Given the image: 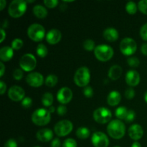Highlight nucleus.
Wrapping results in <instances>:
<instances>
[{
    "label": "nucleus",
    "instance_id": "f257e3e1",
    "mask_svg": "<svg viewBox=\"0 0 147 147\" xmlns=\"http://www.w3.org/2000/svg\"><path fill=\"white\" fill-rule=\"evenodd\" d=\"M109 136L114 139H121L124 136L126 132L125 124L119 119L111 121L107 126Z\"/></svg>",
    "mask_w": 147,
    "mask_h": 147
},
{
    "label": "nucleus",
    "instance_id": "f03ea898",
    "mask_svg": "<svg viewBox=\"0 0 147 147\" xmlns=\"http://www.w3.org/2000/svg\"><path fill=\"white\" fill-rule=\"evenodd\" d=\"M51 113L47 109H37L32 115V121L37 126H45L51 119Z\"/></svg>",
    "mask_w": 147,
    "mask_h": 147
},
{
    "label": "nucleus",
    "instance_id": "7ed1b4c3",
    "mask_svg": "<svg viewBox=\"0 0 147 147\" xmlns=\"http://www.w3.org/2000/svg\"><path fill=\"white\" fill-rule=\"evenodd\" d=\"M90 80V73L87 67H80L76 70L74 76V82L79 87H86Z\"/></svg>",
    "mask_w": 147,
    "mask_h": 147
},
{
    "label": "nucleus",
    "instance_id": "20e7f679",
    "mask_svg": "<svg viewBox=\"0 0 147 147\" xmlns=\"http://www.w3.org/2000/svg\"><path fill=\"white\" fill-rule=\"evenodd\" d=\"M27 10V1L24 0H14L10 3L8 12L13 18H19L25 13Z\"/></svg>",
    "mask_w": 147,
    "mask_h": 147
},
{
    "label": "nucleus",
    "instance_id": "39448f33",
    "mask_svg": "<svg viewBox=\"0 0 147 147\" xmlns=\"http://www.w3.org/2000/svg\"><path fill=\"white\" fill-rule=\"evenodd\" d=\"M113 50L108 45L102 44L96 46L94 50V55L96 58L102 62L111 60L113 56Z\"/></svg>",
    "mask_w": 147,
    "mask_h": 147
},
{
    "label": "nucleus",
    "instance_id": "423d86ee",
    "mask_svg": "<svg viewBox=\"0 0 147 147\" xmlns=\"http://www.w3.org/2000/svg\"><path fill=\"white\" fill-rule=\"evenodd\" d=\"M27 35L32 41L40 42L45 36V30L40 24H32L27 29Z\"/></svg>",
    "mask_w": 147,
    "mask_h": 147
},
{
    "label": "nucleus",
    "instance_id": "0eeeda50",
    "mask_svg": "<svg viewBox=\"0 0 147 147\" xmlns=\"http://www.w3.org/2000/svg\"><path fill=\"white\" fill-rule=\"evenodd\" d=\"M137 45L134 39L125 37L120 43V50L124 55L130 56L136 53Z\"/></svg>",
    "mask_w": 147,
    "mask_h": 147
},
{
    "label": "nucleus",
    "instance_id": "6e6552de",
    "mask_svg": "<svg viewBox=\"0 0 147 147\" xmlns=\"http://www.w3.org/2000/svg\"><path fill=\"white\" fill-rule=\"evenodd\" d=\"M111 117V111L106 107L98 108L93 112V119L97 123L100 124H104L109 122Z\"/></svg>",
    "mask_w": 147,
    "mask_h": 147
},
{
    "label": "nucleus",
    "instance_id": "1a4fd4ad",
    "mask_svg": "<svg viewBox=\"0 0 147 147\" xmlns=\"http://www.w3.org/2000/svg\"><path fill=\"white\" fill-rule=\"evenodd\" d=\"M37 65V60L32 54L24 55L20 60V66L25 72L32 71Z\"/></svg>",
    "mask_w": 147,
    "mask_h": 147
},
{
    "label": "nucleus",
    "instance_id": "9d476101",
    "mask_svg": "<svg viewBox=\"0 0 147 147\" xmlns=\"http://www.w3.org/2000/svg\"><path fill=\"white\" fill-rule=\"evenodd\" d=\"M73 125L68 120H62L57 122L54 127V131L58 136H65L71 133Z\"/></svg>",
    "mask_w": 147,
    "mask_h": 147
},
{
    "label": "nucleus",
    "instance_id": "9b49d317",
    "mask_svg": "<svg viewBox=\"0 0 147 147\" xmlns=\"http://www.w3.org/2000/svg\"><path fill=\"white\" fill-rule=\"evenodd\" d=\"M91 142L95 147H108L109 145V138L101 131H96L93 134Z\"/></svg>",
    "mask_w": 147,
    "mask_h": 147
},
{
    "label": "nucleus",
    "instance_id": "f8f14e48",
    "mask_svg": "<svg viewBox=\"0 0 147 147\" xmlns=\"http://www.w3.org/2000/svg\"><path fill=\"white\" fill-rule=\"evenodd\" d=\"M27 84L33 88H38L42 86L44 83V77L38 72H33L27 75L26 78Z\"/></svg>",
    "mask_w": 147,
    "mask_h": 147
},
{
    "label": "nucleus",
    "instance_id": "ddd939ff",
    "mask_svg": "<svg viewBox=\"0 0 147 147\" xmlns=\"http://www.w3.org/2000/svg\"><path fill=\"white\" fill-rule=\"evenodd\" d=\"M25 92L24 90L18 86H13L9 89L8 96L14 101H20L24 98Z\"/></svg>",
    "mask_w": 147,
    "mask_h": 147
},
{
    "label": "nucleus",
    "instance_id": "4468645a",
    "mask_svg": "<svg viewBox=\"0 0 147 147\" xmlns=\"http://www.w3.org/2000/svg\"><path fill=\"white\" fill-rule=\"evenodd\" d=\"M73 98V92L67 87H63L58 90L57 93V99L62 105L68 103Z\"/></svg>",
    "mask_w": 147,
    "mask_h": 147
},
{
    "label": "nucleus",
    "instance_id": "2eb2a0df",
    "mask_svg": "<svg viewBox=\"0 0 147 147\" xmlns=\"http://www.w3.org/2000/svg\"><path fill=\"white\" fill-rule=\"evenodd\" d=\"M125 79H126V83L129 86L134 87L138 86L140 82V75L136 70H131L127 72Z\"/></svg>",
    "mask_w": 147,
    "mask_h": 147
},
{
    "label": "nucleus",
    "instance_id": "dca6fc26",
    "mask_svg": "<svg viewBox=\"0 0 147 147\" xmlns=\"http://www.w3.org/2000/svg\"><path fill=\"white\" fill-rule=\"evenodd\" d=\"M129 136L134 141H138L142 138L144 135V129L139 124H133L129 127L128 131Z\"/></svg>",
    "mask_w": 147,
    "mask_h": 147
},
{
    "label": "nucleus",
    "instance_id": "f3484780",
    "mask_svg": "<svg viewBox=\"0 0 147 147\" xmlns=\"http://www.w3.org/2000/svg\"><path fill=\"white\" fill-rule=\"evenodd\" d=\"M61 38V32L57 29H52L46 34V40L50 45L57 44L60 41Z\"/></svg>",
    "mask_w": 147,
    "mask_h": 147
},
{
    "label": "nucleus",
    "instance_id": "a211bd4d",
    "mask_svg": "<svg viewBox=\"0 0 147 147\" xmlns=\"http://www.w3.org/2000/svg\"><path fill=\"white\" fill-rule=\"evenodd\" d=\"M37 139L42 142H48L53 138V132L50 129H42L37 132Z\"/></svg>",
    "mask_w": 147,
    "mask_h": 147
},
{
    "label": "nucleus",
    "instance_id": "6ab92c4d",
    "mask_svg": "<svg viewBox=\"0 0 147 147\" xmlns=\"http://www.w3.org/2000/svg\"><path fill=\"white\" fill-rule=\"evenodd\" d=\"M103 36L108 42H115L119 39V34L117 30L113 27H108L103 31Z\"/></svg>",
    "mask_w": 147,
    "mask_h": 147
},
{
    "label": "nucleus",
    "instance_id": "aec40b11",
    "mask_svg": "<svg viewBox=\"0 0 147 147\" xmlns=\"http://www.w3.org/2000/svg\"><path fill=\"white\" fill-rule=\"evenodd\" d=\"M121 100V93L117 90H112L108 95L107 102L111 106H116L119 105Z\"/></svg>",
    "mask_w": 147,
    "mask_h": 147
},
{
    "label": "nucleus",
    "instance_id": "412c9836",
    "mask_svg": "<svg viewBox=\"0 0 147 147\" xmlns=\"http://www.w3.org/2000/svg\"><path fill=\"white\" fill-rule=\"evenodd\" d=\"M14 55V50L9 46H4L0 50V59L1 61L7 62L11 60Z\"/></svg>",
    "mask_w": 147,
    "mask_h": 147
},
{
    "label": "nucleus",
    "instance_id": "4be33fe9",
    "mask_svg": "<svg viewBox=\"0 0 147 147\" xmlns=\"http://www.w3.org/2000/svg\"><path fill=\"white\" fill-rule=\"evenodd\" d=\"M122 74V68L121 66L117 65H114L111 66V68L109 70V77L111 80H116L121 77Z\"/></svg>",
    "mask_w": 147,
    "mask_h": 147
},
{
    "label": "nucleus",
    "instance_id": "5701e85b",
    "mask_svg": "<svg viewBox=\"0 0 147 147\" xmlns=\"http://www.w3.org/2000/svg\"><path fill=\"white\" fill-rule=\"evenodd\" d=\"M33 13L39 19H44L47 16V9L41 4H37L33 7Z\"/></svg>",
    "mask_w": 147,
    "mask_h": 147
},
{
    "label": "nucleus",
    "instance_id": "b1692460",
    "mask_svg": "<svg viewBox=\"0 0 147 147\" xmlns=\"http://www.w3.org/2000/svg\"><path fill=\"white\" fill-rule=\"evenodd\" d=\"M90 131L88 128L80 127L76 131V136L80 139H86L90 136Z\"/></svg>",
    "mask_w": 147,
    "mask_h": 147
},
{
    "label": "nucleus",
    "instance_id": "393cba45",
    "mask_svg": "<svg viewBox=\"0 0 147 147\" xmlns=\"http://www.w3.org/2000/svg\"><path fill=\"white\" fill-rule=\"evenodd\" d=\"M42 103L45 107H50L53 103V96L50 93H45L42 96Z\"/></svg>",
    "mask_w": 147,
    "mask_h": 147
},
{
    "label": "nucleus",
    "instance_id": "a878e982",
    "mask_svg": "<svg viewBox=\"0 0 147 147\" xmlns=\"http://www.w3.org/2000/svg\"><path fill=\"white\" fill-rule=\"evenodd\" d=\"M129 111L127 110L126 107L124 106H120L118 109H116V111H115V115L116 117L120 120H123V119H126V116H127Z\"/></svg>",
    "mask_w": 147,
    "mask_h": 147
},
{
    "label": "nucleus",
    "instance_id": "bb28decb",
    "mask_svg": "<svg viewBox=\"0 0 147 147\" xmlns=\"http://www.w3.org/2000/svg\"><path fill=\"white\" fill-rule=\"evenodd\" d=\"M45 82L46 86L50 88H53L57 85L58 82V78L54 74H50L47 76Z\"/></svg>",
    "mask_w": 147,
    "mask_h": 147
},
{
    "label": "nucleus",
    "instance_id": "cd10ccee",
    "mask_svg": "<svg viewBox=\"0 0 147 147\" xmlns=\"http://www.w3.org/2000/svg\"><path fill=\"white\" fill-rule=\"evenodd\" d=\"M36 53L37 55L40 57H45V56H47V53H48V50H47V47L44 44H39L37 45V49H36Z\"/></svg>",
    "mask_w": 147,
    "mask_h": 147
},
{
    "label": "nucleus",
    "instance_id": "c85d7f7f",
    "mask_svg": "<svg viewBox=\"0 0 147 147\" xmlns=\"http://www.w3.org/2000/svg\"><path fill=\"white\" fill-rule=\"evenodd\" d=\"M138 9V6L134 1H129L126 4V10L129 14H136Z\"/></svg>",
    "mask_w": 147,
    "mask_h": 147
},
{
    "label": "nucleus",
    "instance_id": "c756f323",
    "mask_svg": "<svg viewBox=\"0 0 147 147\" xmlns=\"http://www.w3.org/2000/svg\"><path fill=\"white\" fill-rule=\"evenodd\" d=\"M83 47L87 51H92V50H95L96 45H95L94 41L93 40H90V39L85 40V42H83Z\"/></svg>",
    "mask_w": 147,
    "mask_h": 147
},
{
    "label": "nucleus",
    "instance_id": "7c9ffc66",
    "mask_svg": "<svg viewBox=\"0 0 147 147\" xmlns=\"http://www.w3.org/2000/svg\"><path fill=\"white\" fill-rule=\"evenodd\" d=\"M23 45L24 43H23L22 40L20 38H15L11 42V48L16 50H20L23 47Z\"/></svg>",
    "mask_w": 147,
    "mask_h": 147
},
{
    "label": "nucleus",
    "instance_id": "2f4dec72",
    "mask_svg": "<svg viewBox=\"0 0 147 147\" xmlns=\"http://www.w3.org/2000/svg\"><path fill=\"white\" fill-rule=\"evenodd\" d=\"M127 63L130 67H136L140 64V61L136 57H130L127 59Z\"/></svg>",
    "mask_w": 147,
    "mask_h": 147
},
{
    "label": "nucleus",
    "instance_id": "473e14b6",
    "mask_svg": "<svg viewBox=\"0 0 147 147\" xmlns=\"http://www.w3.org/2000/svg\"><path fill=\"white\" fill-rule=\"evenodd\" d=\"M138 8L141 12L147 15V0H142L139 1L138 4Z\"/></svg>",
    "mask_w": 147,
    "mask_h": 147
},
{
    "label": "nucleus",
    "instance_id": "72a5a7b5",
    "mask_svg": "<svg viewBox=\"0 0 147 147\" xmlns=\"http://www.w3.org/2000/svg\"><path fill=\"white\" fill-rule=\"evenodd\" d=\"M63 147H77V142L75 139L68 138L64 141Z\"/></svg>",
    "mask_w": 147,
    "mask_h": 147
},
{
    "label": "nucleus",
    "instance_id": "f704fd0d",
    "mask_svg": "<svg viewBox=\"0 0 147 147\" xmlns=\"http://www.w3.org/2000/svg\"><path fill=\"white\" fill-rule=\"evenodd\" d=\"M32 104V100L30 97H25L22 100V106L24 109H28L31 107Z\"/></svg>",
    "mask_w": 147,
    "mask_h": 147
},
{
    "label": "nucleus",
    "instance_id": "c9c22d12",
    "mask_svg": "<svg viewBox=\"0 0 147 147\" xmlns=\"http://www.w3.org/2000/svg\"><path fill=\"white\" fill-rule=\"evenodd\" d=\"M13 77L15 80H21L23 78V71L20 68H17L13 72Z\"/></svg>",
    "mask_w": 147,
    "mask_h": 147
},
{
    "label": "nucleus",
    "instance_id": "e433bc0d",
    "mask_svg": "<svg viewBox=\"0 0 147 147\" xmlns=\"http://www.w3.org/2000/svg\"><path fill=\"white\" fill-rule=\"evenodd\" d=\"M125 97L129 100H131L135 96V90L132 88H129L125 90Z\"/></svg>",
    "mask_w": 147,
    "mask_h": 147
},
{
    "label": "nucleus",
    "instance_id": "4c0bfd02",
    "mask_svg": "<svg viewBox=\"0 0 147 147\" xmlns=\"http://www.w3.org/2000/svg\"><path fill=\"white\" fill-rule=\"evenodd\" d=\"M44 4L48 8H55L58 4L57 0H45Z\"/></svg>",
    "mask_w": 147,
    "mask_h": 147
},
{
    "label": "nucleus",
    "instance_id": "58836bf2",
    "mask_svg": "<svg viewBox=\"0 0 147 147\" xmlns=\"http://www.w3.org/2000/svg\"><path fill=\"white\" fill-rule=\"evenodd\" d=\"M140 36L144 40L147 41V23L144 24L140 30Z\"/></svg>",
    "mask_w": 147,
    "mask_h": 147
},
{
    "label": "nucleus",
    "instance_id": "ea45409f",
    "mask_svg": "<svg viewBox=\"0 0 147 147\" xmlns=\"http://www.w3.org/2000/svg\"><path fill=\"white\" fill-rule=\"evenodd\" d=\"M83 94L87 98H91L93 95V90L90 86H86L84 88L83 90Z\"/></svg>",
    "mask_w": 147,
    "mask_h": 147
},
{
    "label": "nucleus",
    "instance_id": "a19ab883",
    "mask_svg": "<svg viewBox=\"0 0 147 147\" xmlns=\"http://www.w3.org/2000/svg\"><path fill=\"white\" fill-rule=\"evenodd\" d=\"M135 118H136V113H135V112L133 110H130L129 111V113H128V115L126 116L125 121L127 123H130V122H132L134 121Z\"/></svg>",
    "mask_w": 147,
    "mask_h": 147
},
{
    "label": "nucleus",
    "instance_id": "79ce46f5",
    "mask_svg": "<svg viewBox=\"0 0 147 147\" xmlns=\"http://www.w3.org/2000/svg\"><path fill=\"white\" fill-rule=\"evenodd\" d=\"M57 112L59 116H65L67 113V108L65 105H60L57 107Z\"/></svg>",
    "mask_w": 147,
    "mask_h": 147
},
{
    "label": "nucleus",
    "instance_id": "37998d69",
    "mask_svg": "<svg viewBox=\"0 0 147 147\" xmlns=\"http://www.w3.org/2000/svg\"><path fill=\"white\" fill-rule=\"evenodd\" d=\"M4 147H17V143L14 139H10L4 143Z\"/></svg>",
    "mask_w": 147,
    "mask_h": 147
},
{
    "label": "nucleus",
    "instance_id": "c03bdc74",
    "mask_svg": "<svg viewBox=\"0 0 147 147\" xmlns=\"http://www.w3.org/2000/svg\"><path fill=\"white\" fill-rule=\"evenodd\" d=\"M61 146V142L58 138H55L52 141L51 147H60Z\"/></svg>",
    "mask_w": 147,
    "mask_h": 147
},
{
    "label": "nucleus",
    "instance_id": "a18cd8bd",
    "mask_svg": "<svg viewBox=\"0 0 147 147\" xmlns=\"http://www.w3.org/2000/svg\"><path fill=\"white\" fill-rule=\"evenodd\" d=\"M6 89H7V85L4 81L1 80L0 81V94H4L6 91Z\"/></svg>",
    "mask_w": 147,
    "mask_h": 147
},
{
    "label": "nucleus",
    "instance_id": "49530a36",
    "mask_svg": "<svg viewBox=\"0 0 147 147\" xmlns=\"http://www.w3.org/2000/svg\"><path fill=\"white\" fill-rule=\"evenodd\" d=\"M141 52L144 55H147V43H144L141 47Z\"/></svg>",
    "mask_w": 147,
    "mask_h": 147
},
{
    "label": "nucleus",
    "instance_id": "de8ad7c7",
    "mask_svg": "<svg viewBox=\"0 0 147 147\" xmlns=\"http://www.w3.org/2000/svg\"><path fill=\"white\" fill-rule=\"evenodd\" d=\"M0 67H1V68H0V70H1V71H0V77L1 78L4 76V71H5V66H4V63L2 62L0 63Z\"/></svg>",
    "mask_w": 147,
    "mask_h": 147
},
{
    "label": "nucleus",
    "instance_id": "09e8293b",
    "mask_svg": "<svg viewBox=\"0 0 147 147\" xmlns=\"http://www.w3.org/2000/svg\"><path fill=\"white\" fill-rule=\"evenodd\" d=\"M1 40H0V42L1 43L3 41H4V39H5L6 37V32L3 28L1 29Z\"/></svg>",
    "mask_w": 147,
    "mask_h": 147
},
{
    "label": "nucleus",
    "instance_id": "8fccbe9b",
    "mask_svg": "<svg viewBox=\"0 0 147 147\" xmlns=\"http://www.w3.org/2000/svg\"><path fill=\"white\" fill-rule=\"evenodd\" d=\"M7 4V1L5 0H0V10L2 11Z\"/></svg>",
    "mask_w": 147,
    "mask_h": 147
},
{
    "label": "nucleus",
    "instance_id": "3c124183",
    "mask_svg": "<svg viewBox=\"0 0 147 147\" xmlns=\"http://www.w3.org/2000/svg\"><path fill=\"white\" fill-rule=\"evenodd\" d=\"M131 147H142V145H141V144L139 142H135L132 144Z\"/></svg>",
    "mask_w": 147,
    "mask_h": 147
},
{
    "label": "nucleus",
    "instance_id": "603ef678",
    "mask_svg": "<svg viewBox=\"0 0 147 147\" xmlns=\"http://www.w3.org/2000/svg\"><path fill=\"white\" fill-rule=\"evenodd\" d=\"M48 111H50V113H54L55 111V108L54 107V106H50V108H49Z\"/></svg>",
    "mask_w": 147,
    "mask_h": 147
},
{
    "label": "nucleus",
    "instance_id": "864d4df0",
    "mask_svg": "<svg viewBox=\"0 0 147 147\" xmlns=\"http://www.w3.org/2000/svg\"><path fill=\"white\" fill-rule=\"evenodd\" d=\"M144 100H145V101L147 103V91L145 93V94H144Z\"/></svg>",
    "mask_w": 147,
    "mask_h": 147
},
{
    "label": "nucleus",
    "instance_id": "5fc2aeb1",
    "mask_svg": "<svg viewBox=\"0 0 147 147\" xmlns=\"http://www.w3.org/2000/svg\"><path fill=\"white\" fill-rule=\"evenodd\" d=\"M114 147H120V146H114Z\"/></svg>",
    "mask_w": 147,
    "mask_h": 147
},
{
    "label": "nucleus",
    "instance_id": "6e6d98bb",
    "mask_svg": "<svg viewBox=\"0 0 147 147\" xmlns=\"http://www.w3.org/2000/svg\"><path fill=\"white\" fill-rule=\"evenodd\" d=\"M34 147H40V146H34Z\"/></svg>",
    "mask_w": 147,
    "mask_h": 147
}]
</instances>
